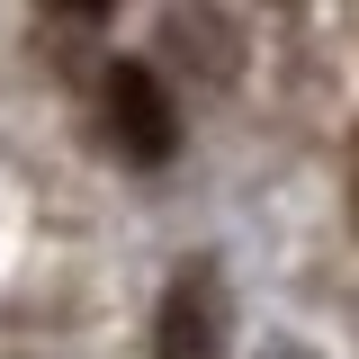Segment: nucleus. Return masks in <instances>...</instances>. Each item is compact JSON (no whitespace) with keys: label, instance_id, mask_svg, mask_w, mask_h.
I'll use <instances>...</instances> for the list:
<instances>
[{"label":"nucleus","instance_id":"nucleus-3","mask_svg":"<svg viewBox=\"0 0 359 359\" xmlns=\"http://www.w3.org/2000/svg\"><path fill=\"white\" fill-rule=\"evenodd\" d=\"M54 9H72V18H99V9H117V0H54Z\"/></svg>","mask_w":359,"mask_h":359},{"label":"nucleus","instance_id":"nucleus-1","mask_svg":"<svg viewBox=\"0 0 359 359\" xmlns=\"http://www.w3.org/2000/svg\"><path fill=\"white\" fill-rule=\"evenodd\" d=\"M153 359H224V287L207 261H189L162 287V314H153Z\"/></svg>","mask_w":359,"mask_h":359},{"label":"nucleus","instance_id":"nucleus-4","mask_svg":"<svg viewBox=\"0 0 359 359\" xmlns=\"http://www.w3.org/2000/svg\"><path fill=\"white\" fill-rule=\"evenodd\" d=\"M351 224H359V144H351Z\"/></svg>","mask_w":359,"mask_h":359},{"label":"nucleus","instance_id":"nucleus-2","mask_svg":"<svg viewBox=\"0 0 359 359\" xmlns=\"http://www.w3.org/2000/svg\"><path fill=\"white\" fill-rule=\"evenodd\" d=\"M108 126H117V144H126L135 162H162L180 144V117H171V99H162V81L144 63H117L108 72Z\"/></svg>","mask_w":359,"mask_h":359}]
</instances>
